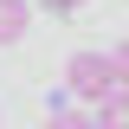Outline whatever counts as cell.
I'll return each instance as SVG.
<instances>
[{"instance_id":"cell-1","label":"cell","mask_w":129,"mask_h":129,"mask_svg":"<svg viewBox=\"0 0 129 129\" xmlns=\"http://www.w3.org/2000/svg\"><path fill=\"white\" fill-rule=\"evenodd\" d=\"M64 90L84 97V103H103L116 90V71H110V52H71L64 58Z\"/></svg>"},{"instance_id":"cell-2","label":"cell","mask_w":129,"mask_h":129,"mask_svg":"<svg viewBox=\"0 0 129 129\" xmlns=\"http://www.w3.org/2000/svg\"><path fill=\"white\" fill-rule=\"evenodd\" d=\"M97 129H129V84H116L103 103H97V116H90Z\"/></svg>"},{"instance_id":"cell-3","label":"cell","mask_w":129,"mask_h":129,"mask_svg":"<svg viewBox=\"0 0 129 129\" xmlns=\"http://www.w3.org/2000/svg\"><path fill=\"white\" fill-rule=\"evenodd\" d=\"M26 26H32L26 0H0V45H19V39H26Z\"/></svg>"},{"instance_id":"cell-4","label":"cell","mask_w":129,"mask_h":129,"mask_svg":"<svg viewBox=\"0 0 129 129\" xmlns=\"http://www.w3.org/2000/svg\"><path fill=\"white\" fill-rule=\"evenodd\" d=\"M45 129H97V123H90L84 110H52V116H45Z\"/></svg>"},{"instance_id":"cell-5","label":"cell","mask_w":129,"mask_h":129,"mask_svg":"<svg viewBox=\"0 0 129 129\" xmlns=\"http://www.w3.org/2000/svg\"><path fill=\"white\" fill-rule=\"evenodd\" d=\"M110 71H116V84H129V39H123V45L110 52Z\"/></svg>"},{"instance_id":"cell-6","label":"cell","mask_w":129,"mask_h":129,"mask_svg":"<svg viewBox=\"0 0 129 129\" xmlns=\"http://www.w3.org/2000/svg\"><path fill=\"white\" fill-rule=\"evenodd\" d=\"M45 7H52V13H71V7H84V0H45Z\"/></svg>"}]
</instances>
